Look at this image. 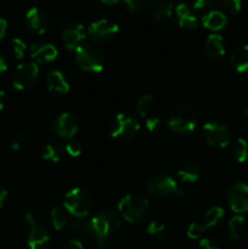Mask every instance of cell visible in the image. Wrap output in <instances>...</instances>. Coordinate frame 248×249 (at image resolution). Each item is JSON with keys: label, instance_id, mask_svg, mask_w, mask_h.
<instances>
[{"label": "cell", "instance_id": "13", "mask_svg": "<svg viewBox=\"0 0 248 249\" xmlns=\"http://www.w3.org/2000/svg\"><path fill=\"white\" fill-rule=\"evenodd\" d=\"M87 36L88 34L82 23L71 22V23L66 24L62 29L63 45L68 50H75L80 44L84 43Z\"/></svg>", "mask_w": 248, "mask_h": 249}, {"label": "cell", "instance_id": "34", "mask_svg": "<svg viewBox=\"0 0 248 249\" xmlns=\"http://www.w3.org/2000/svg\"><path fill=\"white\" fill-rule=\"evenodd\" d=\"M204 231H206V228H204L202 224L192 223L190 224V226L187 228L186 235L187 237L191 238V240H199V238L203 236Z\"/></svg>", "mask_w": 248, "mask_h": 249}, {"label": "cell", "instance_id": "38", "mask_svg": "<svg viewBox=\"0 0 248 249\" xmlns=\"http://www.w3.org/2000/svg\"><path fill=\"white\" fill-rule=\"evenodd\" d=\"M198 249H219V247L211 238H202L198 242Z\"/></svg>", "mask_w": 248, "mask_h": 249}, {"label": "cell", "instance_id": "33", "mask_svg": "<svg viewBox=\"0 0 248 249\" xmlns=\"http://www.w3.org/2000/svg\"><path fill=\"white\" fill-rule=\"evenodd\" d=\"M146 232L148 235L153 236L157 238H163L165 233V225L159 223V221H151L147 226H146Z\"/></svg>", "mask_w": 248, "mask_h": 249}, {"label": "cell", "instance_id": "42", "mask_svg": "<svg viewBox=\"0 0 248 249\" xmlns=\"http://www.w3.org/2000/svg\"><path fill=\"white\" fill-rule=\"evenodd\" d=\"M7 198V191L6 189H4L2 186H0V209L2 208V206H4L5 201H6Z\"/></svg>", "mask_w": 248, "mask_h": 249}, {"label": "cell", "instance_id": "48", "mask_svg": "<svg viewBox=\"0 0 248 249\" xmlns=\"http://www.w3.org/2000/svg\"><path fill=\"white\" fill-rule=\"evenodd\" d=\"M118 1L119 0H101V2H104V4H106V5H113Z\"/></svg>", "mask_w": 248, "mask_h": 249}, {"label": "cell", "instance_id": "7", "mask_svg": "<svg viewBox=\"0 0 248 249\" xmlns=\"http://www.w3.org/2000/svg\"><path fill=\"white\" fill-rule=\"evenodd\" d=\"M147 190L152 196L158 198H165L173 195H184V192L179 190L177 181L168 174H157L151 178L147 182Z\"/></svg>", "mask_w": 248, "mask_h": 249}, {"label": "cell", "instance_id": "45", "mask_svg": "<svg viewBox=\"0 0 248 249\" xmlns=\"http://www.w3.org/2000/svg\"><path fill=\"white\" fill-rule=\"evenodd\" d=\"M19 143H21V142H19L18 136H15L14 140L11 141V148H12V150H15V151L18 150V148H19Z\"/></svg>", "mask_w": 248, "mask_h": 249}, {"label": "cell", "instance_id": "32", "mask_svg": "<svg viewBox=\"0 0 248 249\" xmlns=\"http://www.w3.org/2000/svg\"><path fill=\"white\" fill-rule=\"evenodd\" d=\"M11 50L12 53H14L15 58L17 60H21V58L24 57L27 51V45L22 39L19 38H14L11 40Z\"/></svg>", "mask_w": 248, "mask_h": 249}, {"label": "cell", "instance_id": "11", "mask_svg": "<svg viewBox=\"0 0 248 249\" xmlns=\"http://www.w3.org/2000/svg\"><path fill=\"white\" fill-rule=\"evenodd\" d=\"M51 130L60 139L72 140L78 131L77 118L70 112H62L53 118L51 123Z\"/></svg>", "mask_w": 248, "mask_h": 249}, {"label": "cell", "instance_id": "12", "mask_svg": "<svg viewBox=\"0 0 248 249\" xmlns=\"http://www.w3.org/2000/svg\"><path fill=\"white\" fill-rule=\"evenodd\" d=\"M228 203L236 214L248 212V185L246 182H235L228 191Z\"/></svg>", "mask_w": 248, "mask_h": 249}, {"label": "cell", "instance_id": "37", "mask_svg": "<svg viewBox=\"0 0 248 249\" xmlns=\"http://www.w3.org/2000/svg\"><path fill=\"white\" fill-rule=\"evenodd\" d=\"M223 4L230 14H238L242 7V0H223Z\"/></svg>", "mask_w": 248, "mask_h": 249}, {"label": "cell", "instance_id": "3", "mask_svg": "<svg viewBox=\"0 0 248 249\" xmlns=\"http://www.w3.org/2000/svg\"><path fill=\"white\" fill-rule=\"evenodd\" d=\"M150 203L147 198L140 195H126L118 202V212L128 223L140 221L147 215Z\"/></svg>", "mask_w": 248, "mask_h": 249}, {"label": "cell", "instance_id": "36", "mask_svg": "<svg viewBox=\"0 0 248 249\" xmlns=\"http://www.w3.org/2000/svg\"><path fill=\"white\" fill-rule=\"evenodd\" d=\"M146 129H147L150 133H156V131L159 130L162 128V121L158 117H148L146 119Z\"/></svg>", "mask_w": 248, "mask_h": 249}, {"label": "cell", "instance_id": "47", "mask_svg": "<svg viewBox=\"0 0 248 249\" xmlns=\"http://www.w3.org/2000/svg\"><path fill=\"white\" fill-rule=\"evenodd\" d=\"M242 118L245 121V123L248 125V108H245L242 111Z\"/></svg>", "mask_w": 248, "mask_h": 249}, {"label": "cell", "instance_id": "5", "mask_svg": "<svg viewBox=\"0 0 248 249\" xmlns=\"http://www.w3.org/2000/svg\"><path fill=\"white\" fill-rule=\"evenodd\" d=\"M92 207V201L89 194L84 190L75 187L67 192L63 202V208L67 211L72 216H88Z\"/></svg>", "mask_w": 248, "mask_h": 249}, {"label": "cell", "instance_id": "18", "mask_svg": "<svg viewBox=\"0 0 248 249\" xmlns=\"http://www.w3.org/2000/svg\"><path fill=\"white\" fill-rule=\"evenodd\" d=\"M204 53L207 57L212 60H218L225 55V44L219 34H211L204 43Z\"/></svg>", "mask_w": 248, "mask_h": 249}, {"label": "cell", "instance_id": "15", "mask_svg": "<svg viewBox=\"0 0 248 249\" xmlns=\"http://www.w3.org/2000/svg\"><path fill=\"white\" fill-rule=\"evenodd\" d=\"M26 22L28 28L36 34H44L48 28V17L39 7H31L27 11Z\"/></svg>", "mask_w": 248, "mask_h": 249}, {"label": "cell", "instance_id": "30", "mask_svg": "<svg viewBox=\"0 0 248 249\" xmlns=\"http://www.w3.org/2000/svg\"><path fill=\"white\" fill-rule=\"evenodd\" d=\"M173 14V2L169 0H162L155 6L153 16L157 21H165Z\"/></svg>", "mask_w": 248, "mask_h": 249}, {"label": "cell", "instance_id": "25", "mask_svg": "<svg viewBox=\"0 0 248 249\" xmlns=\"http://www.w3.org/2000/svg\"><path fill=\"white\" fill-rule=\"evenodd\" d=\"M229 232L233 240H238L243 236L246 231V220L241 214H236L235 216L230 219L228 224Z\"/></svg>", "mask_w": 248, "mask_h": 249}, {"label": "cell", "instance_id": "21", "mask_svg": "<svg viewBox=\"0 0 248 249\" xmlns=\"http://www.w3.org/2000/svg\"><path fill=\"white\" fill-rule=\"evenodd\" d=\"M175 14L177 16V21H179L180 27L187 29H194L196 28L198 24V19L197 17L190 11L189 6L186 4H179L175 9Z\"/></svg>", "mask_w": 248, "mask_h": 249}, {"label": "cell", "instance_id": "22", "mask_svg": "<svg viewBox=\"0 0 248 249\" xmlns=\"http://www.w3.org/2000/svg\"><path fill=\"white\" fill-rule=\"evenodd\" d=\"M63 156V148L60 143L57 142H49L43 147V152H41V157L45 160L53 163H58L62 160Z\"/></svg>", "mask_w": 248, "mask_h": 249}, {"label": "cell", "instance_id": "8", "mask_svg": "<svg viewBox=\"0 0 248 249\" xmlns=\"http://www.w3.org/2000/svg\"><path fill=\"white\" fill-rule=\"evenodd\" d=\"M39 67L35 62L29 61L23 62L17 66L15 71L14 78H12V85L15 89L24 91L27 89H31L38 80Z\"/></svg>", "mask_w": 248, "mask_h": 249}, {"label": "cell", "instance_id": "35", "mask_svg": "<svg viewBox=\"0 0 248 249\" xmlns=\"http://www.w3.org/2000/svg\"><path fill=\"white\" fill-rule=\"evenodd\" d=\"M65 150L71 157H79L80 153L83 152V145L78 140H70L67 145H66Z\"/></svg>", "mask_w": 248, "mask_h": 249}, {"label": "cell", "instance_id": "1", "mask_svg": "<svg viewBox=\"0 0 248 249\" xmlns=\"http://www.w3.org/2000/svg\"><path fill=\"white\" fill-rule=\"evenodd\" d=\"M92 236L100 249L108 247V238L121 228V219L114 212H101L91 219Z\"/></svg>", "mask_w": 248, "mask_h": 249}, {"label": "cell", "instance_id": "44", "mask_svg": "<svg viewBox=\"0 0 248 249\" xmlns=\"http://www.w3.org/2000/svg\"><path fill=\"white\" fill-rule=\"evenodd\" d=\"M6 100H7L6 92L2 91V90H0V111H2V109H4L5 104H6Z\"/></svg>", "mask_w": 248, "mask_h": 249}, {"label": "cell", "instance_id": "17", "mask_svg": "<svg viewBox=\"0 0 248 249\" xmlns=\"http://www.w3.org/2000/svg\"><path fill=\"white\" fill-rule=\"evenodd\" d=\"M46 85L51 92L55 94H67L71 89V85L61 71H51L46 77Z\"/></svg>", "mask_w": 248, "mask_h": 249}, {"label": "cell", "instance_id": "6", "mask_svg": "<svg viewBox=\"0 0 248 249\" xmlns=\"http://www.w3.org/2000/svg\"><path fill=\"white\" fill-rule=\"evenodd\" d=\"M140 130V123L126 113H118L114 117L111 136L119 141H129Z\"/></svg>", "mask_w": 248, "mask_h": 249}, {"label": "cell", "instance_id": "26", "mask_svg": "<svg viewBox=\"0 0 248 249\" xmlns=\"http://www.w3.org/2000/svg\"><path fill=\"white\" fill-rule=\"evenodd\" d=\"M231 155L238 163H243L248 160V142L245 139H237L231 146Z\"/></svg>", "mask_w": 248, "mask_h": 249}, {"label": "cell", "instance_id": "14", "mask_svg": "<svg viewBox=\"0 0 248 249\" xmlns=\"http://www.w3.org/2000/svg\"><path fill=\"white\" fill-rule=\"evenodd\" d=\"M58 55V51L53 44L50 43H35L31 46V57L33 62L41 63H50L56 60Z\"/></svg>", "mask_w": 248, "mask_h": 249}, {"label": "cell", "instance_id": "39", "mask_svg": "<svg viewBox=\"0 0 248 249\" xmlns=\"http://www.w3.org/2000/svg\"><path fill=\"white\" fill-rule=\"evenodd\" d=\"M216 4V0H195L194 7L197 10L206 9V7H212Z\"/></svg>", "mask_w": 248, "mask_h": 249}, {"label": "cell", "instance_id": "10", "mask_svg": "<svg viewBox=\"0 0 248 249\" xmlns=\"http://www.w3.org/2000/svg\"><path fill=\"white\" fill-rule=\"evenodd\" d=\"M119 26L109 19H99L87 28V34L95 43H107L118 34Z\"/></svg>", "mask_w": 248, "mask_h": 249}, {"label": "cell", "instance_id": "24", "mask_svg": "<svg viewBox=\"0 0 248 249\" xmlns=\"http://www.w3.org/2000/svg\"><path fill=\"white\" fill-rule=\"evenodd\" d=\"M224 214H225V211L221 207L215 206L212 207L211 209H208L206 214L203 216V221H202V225L207 229L214 228L219 224V221L224 218Z\"/></svg>", "mask_w": 248, "mask_h": 249}, {"label": "cell", "instance_id": "27", "mask_svg": "<svg viewBox=\"0 0 248 249\" xmlns=\"http://www.w3.org/2000/svg\"><path fill=\"white\" fill-rule=\"evenodd\" d=\"M70 219H68L67 211L63 207H53L51 211V223L55 230L61 231L66 225L68 224Z\"/></svg>", "mask_w": 248, "mask_h": 249}, {"label": "cell", "instance_id": "46", "mask_svg": "<svg viewBox=\"0 0 248 249\" xmlns=\"http://www.w3.org/2000/svg\"><path fill=\"white\" fill-rule=\"evenodd\" d=\"M6 70H7L6 62H5L4 58H2L1 56H0V74H1V73H4Z\"/></svg>", "mask_w": 248, "mask_h": 249}, {"label": "cell", "instance_id": "28", "mask_svg": "<svg viewBox=\"0 0 248 249\" xmlns=\"http://www.w3.org/2000/svg\"><path fill=\"white\" fill-rule=\"evenodd\" d=\"M177 177H179V179L182 182L194 184V182H196L199 179V169L195 164H186L181 169H179Z\"/></svg>", "mask_w": 248, "mask_h": 249}, {"label": "cell", "instance_id": "20", "mask_svg": "<svg viewBox=\"0 0 248 249\" xmlns=\"http://www.w3.org/2000/svg\"><path fill=\"white\" fill-rule=\"evenodd\" d=\"M202 23L206 28L211 29V31H220L228 23V18H226L225 14L218 10H212L208 14H206L202 18Z\"/></svg>", "mask_w": 248, "mask_h": 249}, {"label": "cell", "instance_id": "19", "mask_svg": "<svg viewBox=\"0 0 248 249\" xmlns=\"http://www.w3.org/2000/svg\"><path fill=\"white\" fill-rule=\"evenodd\" d=\"M230 65L237 73H245L248 71V45L238 46L231 53Z\"/></svg>", "mask_w": 248, "mask_h": 249}, {"label": "cell", "instance_id": "29", "mask_svg": "<svg viewBox=\"0 0 248 249\" xmlns=\"http://www.w3.org/2000/svg\"><path fill=\"white\" fill-rule=\"evenodd\" d=\"M153 106H155V99L152 95L145 94L136 102V112L141 117H147L152 112Z\"/></svg>", "mask_w": 248, "mask_h": 249}, {"label": "cell", "instance_id": "2", "mask_svg": "<svg viewBox=\"0 0 248 249\" xmlns=\"http://www.w3.org/2000/svg\"><path fill=\"white\" fill-rule=\"evenodd\" d=\"M167 125L173 133L186 135L195 130L197 125V112L190 105H182L172 112L167 121Z\"/></svg>", "mask_w": 248, "mask_h": 249}, {"label": "cell", "instance_id": "23", "mask_svg": "<svg viewBox=\"0 0 248 249\" xmlns=\"http://www.w3.org/2000/svg\"><path fill=\"white\" fill-rule=\"evenodd\" d=\"M70 228L75 232L80 233V235H88L92 236V226H91V219H88L87 216H73L70 221Z\"/></svg>", "mask_w": 248, "mask_h": 249}, {"label": "cell", "instance_id": "49", "mask_svg": "<svg viewBox=\"0 0 248 249\" xmlns=\"http://www.w3.org/2000/svg\"><path fill=\"white\" fill-rule=\"evenodd\" d=\"M247 240H248V237H247Z\"/></svg>", "mask_w": 248, "mask_h": 249}, {"label": "cell", "instance_id": "4", "mask_svg": "<svg viewBox=\"0 0 248 249\" xmlns=\"http://www.w3.org/2000/svg\"><path fill=\"white\" fill-rule=\"evenodd\" d=\"M75 61L80 70L90 73H100L104 70L105 66V56L99 49L91 43L80 44L74 50Z\"/></svg>", "mask_w": 248, "mask_h": 249}, {"label": "cell", "instance_id": "43", "mask_svg": "<svg viewBox=\"0 0 248 249\" xmlns=\"http://www.w3.org/2000/svg\"><path fill=\"white\" fill-rule=\"evenodd\" d=\"M24 221H26L27 224H29V225H34L35 224V216H34L33 213H31V212H28V213L24 214Z\"/></svg>", "mask_w": 248, "mask_h": 249}, {"label": "cell", "instance_id": "41", "mask_svg": "<svg viewBox=\"0 0 248 249\" xmlns=\"http://www.w3.org/2000/svg\"><path fill=\"white\" fill-rule=\"evenodd\" d=\"M67 249H84V246L80 241L71 240L67 245Z\"/></svg>", "mask_w": 248, "mask_h": 249}, {"label": "cell", "instance_id": "9", "mask_svg": "<svg viewBox=\"0 0 248 249\" xmlns=\"http://www.w3.org/2000/svg\"><path fill=\"white\" fill-rule=\"evenodd\" d=\"M203 138L211 147H226L231 142L230 130L224 124L208 122L203 125Z\"/></svg>", "mask_w": 248, "mask_h": 249}, {"label": "cell", "instance_id": "16", "mask_svg": "<svg viewBox=\"0 0 248 249\" xmlns=\"http://www.w3.org/2000/svg\"><path fill=\"white\" fill-rule=\"evenodd\" d=\"M50 242V233L44 226L34 224L31 226L27 245L29 249H46Z\"/></svg>", "mask_w": 248, "mask_h": 249}, {"label": "cell", "instance_id": "40", "mask_svg": "<svg viewBox=\"0 0 248 249\" xmlns=\"http://www.w3.org/2000/svg\"><path fill=\"white\" fill-rule=\"evenodd\" d=\"M7 32V21L4 18V17L0 16V43L4 40L5 36H6Z\"/></svg>", "mask_w": 248, "mask_h": 249}, {"label": "cell", "instance_id": "31", "mask_svg": "<svg viewBox=\"0 0 248 249\" xmlns=\"http://www.w3.org/2000/svg\"><path fill=\"white\" fill-rule=\"evenodd\" d=\"M124 2L134 14H145L151 7V0H124Z\"/></svg>", "mask_w": 248, "mask_h": 249}]
</instances>
